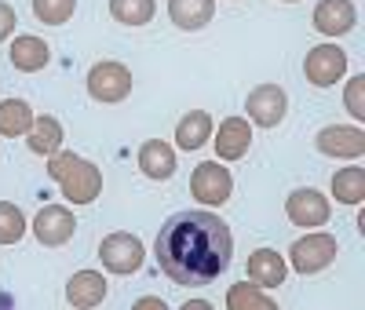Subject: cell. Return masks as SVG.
<instances>
[{
  "label": "cell",
  "mask_w": 365,
  "mask_h": 310,
  "mask_svg": "<svg viewBox=\"0 0 365 310\" xmlns=\"http://www.w3.org/2000/svg\"><path fill=\"white\" fill-rule=\"evenodd\" d=\"M230 227L212 212H175L158 234V263L175 285H208L230 267Z\"/></svg>",
  "instance_id": "cell-1"
},
{
  "label": "cell",
  "mask_w": 365,
  "mask_h": 310,
  "mask_svg": "<svg viewBox=\"0 0 365 310\" xmlns=\"http://www.w3.org/2000/svg\"><path fill=\"white\" fill-rule=\"evenodd\" d=\"M48 175L58 182V190H63V197L70 205H91L99 194H103V172L77 157V153H51V161H48Z\"/></svg>",
  "instance_id": "cell-2"
},
{
  "label": "cell",
  "mask_w": 365,
  "mask_h": 310,
  "mask_svg": "<svg viewBox=\"0 0 365 310\" xmlns=\"http://www.w3.org/2000/svg\"><path fill=\"white\" fill-rule=\"evenodd\" d=\"M128 91H132V70L125 62L103 58L88 70V95L96 103H120L128 99Z\"/></svg>",
  "instance_id": "cell-3"
},
{
  "label": "cell",
  "mask_w": 365,
  "mask_h": 310,
  "mask_svg": "<svg viewBox=\"0 0 365 310\" xmlns=\"http://www.w3.org/2000/svg\"><path fill=\"white\" fill-rule=\"evenodd\" d=\"M336 252H340L336 237L318 230V234L299 237V241L289 248V263H292L296 274H318V270H325L332 259H336Z\"/></svg>",
  "instance_id": "cell-4"
},
{
  "label": "cell",
  "mask_w": 365,
  "mask_h": 310,
  "mask_svg": "<svg viewBox=\"0 0 365 310\" xmlns=\"http://www.w3.org/2000/svg\"><path fill=\"white\" fill-rule=\"evenodd\" d=\"M99 259L110 274H135L146 259V248L135 234H125V230H117V234H106L103 244H99Z\"/></svg>",
  "instance_id": "cell-5"
},
{
  "label": "cell",
  "mask_w": 365,
  "mask_h": 310,
  "mask_svg": "<svg viewBox=\"0 0 365 310\" xmlns=\"http://www.w3.org/2000/svg\"><path fill=\"white\" fill-rule=\"evenodd\" d=\"M303 73H307V81L314 88H332L347 73V51L336 44H318L303 58Z\"/></svg>",
  "instance_id": "cell-6"
},
{
  "label": "cell",
  "mask_w": 365,
  "mask_h": 310,
  "mask_svg": "<svg viewBox=\"0 0 365 310\" xmlns=\"http://www.w3.org/2000/svg\"><path fill=\"white\" fill-rule=\"evenodd\" d=\"M190 190L201 205H227L234 194V175L220 161H205L190 175Z\"/></svg>",
  "instance_id": "cell-7"
},
{
  "label": "cell",
  "mask_w": 365,
  "mask_h": 310,
  "mask_svg": "<svg viewBox=\"0 0 365 310\" xmlns=\"http://www.w3.org/2000/svg\"><path fill=\"white\" fill-rule=\"evenodd\" d=\"M245 110L259 128H278V124L285 120V113H289V95L278 84H259V88L249 91Z\"/></svg>",
  "instance_id": "cell-8"
},
{
  "label": "cell",
  "mask_w": 365,
  "mask_h": 310,
  "mask_svg": "<svg viewBox=\"0 0 365 310\" xmlns=\"http://www.w3.org/2000/svg\"><path fill=\"white\" fill-rule=\"evenodd\" d=\"M285 215L303 230L325 227L329 223V197L318 194L314 186H299V190H292L289 201H285Z\"/></svg>",
  "instance_id": "cell-9"
},
{
  "label": "cell",
  "mask_w": 365,
  "mask_h": 310,
  "mask_svg": "<svg viewBox=\"0 0 365 310\" xmlns=\"http://www.w3.org/2000/svg\"><path fill=\"white\" fill-rule=\"evenodd\" d=\"M314 146L325 153V157H344L354 161L365 153V132L354 128V124H329L314 135Z\"/></svg>",
  "instance_id": "cell-10"
},
{
  "label": "cell",
  "mask_w": 365,
  "mask_h": 310,
  "mask_svg": "<svg viewBox=\"0 0 365 310\" xmlns=\"http://www.w3.org/2000/svg\"><path fill=\"white\" fill-rule=\"evenodd\" d=\"M77 230V219H73V212L63 208V205H44L37 212V219H34V234L41 244L48 248H58V244H66Z\"/></svg>",
  "instance_id": "cell-11"
},
{
  "label": "cell",
  "mask_w": 365,
  "mask_h": 310,
  "mask_svg": "<svg viewBox=\"0 0 365 310\" xmlns=\"http://www.w3.org/2000/svg\"><path fill=\"white\" fill-rule=\"evenodd\" d=\"M216 153H220V161H241L249 153L252 146V128H249V120L245 117H227L220 120V132H216Z\"/></svg>",
  "instance_id": "cell-12"
},
{
  "label": "cell",
  "mask_w": 365,
  "mask_h": 310,
  "mask_svg": "<svg viewBox=\"0 0 365 310\" xmlns=\"http://www.w3.org/2000/svg\"><path fill=\"white\" fill-rule=\"evenodd\" d=\"M358 22V11L351 0H322V4L314 8V29L325 37H344L351 33Z\"/></svg>",
  "instance_id": "cell-13"
},
{
  "label": "cell",
  "mask_w": 365,
  "mask_h": 310,
  "mask_svg": "<svg viewBox=\"0 0 365 310\" xmlns=\"http://www.w3.org/2000/svg\"><path fill=\"white\" fill-rule=\"evenodd\" d=\"M8 58H11V66H15V70H22V73H37V70L48 66L51 48H48L41 37H34V33H22V37L11 41Z\"/></svg>",
  "instance_id": "cell-14"
},
{
  "label": "cell",
  "mask_w": 365,
  "mask_h": 310,
  "mask_svg": "<svg viewBox=\"0 0 365 310\" xmlns=\"http://www.w3.org/2000/svg\"><path fill=\"white\" fill-rule=\"evenodd\" d=\"M139 168L146 179H154V182H165L175 175V150L161 139H150L139 146Z\"/></svg>",
  "instance_id": "cell-15"
},
{
  "label": "cell",
  "mask_w": 365,
  "mask_h": 310,
  "mask_svg": "<svg viewBox=\"0 0 365 310\" xmlns=\"http://www.w3.org/2000/svg\"><path fill=\"white\" fill-rule=\"evenodd\" d=\"M285 274H289V267L274 248H256V252L249 256V277L259 289H282Z\"/></svg>",
  "instance_id": "cell-16"
},
{
  "label": "cell",
  "mask_w": 365,
  "mask_h": 310,
  "mask_svg": "<svg viewBox=\"0 0 365 310\" xmlns=\"http://www.w3.org/2000/svg\"><path fill=\"white\" fill-rule=\"evenodd\" d=\"M66 299H70L73 306H81V310L99 306V303L106 299V277H103L99 270H81V274H73L70 285H66Z\"/></svg>",
  "instance_id": "cell-17"
},
{
  "label": "cell",
  "mask_w": 365,
  "mask_h": 310,
  "mask_svg": "<svg viewBox=\"0 0 365 310\" xmlns=\"http://www.w3.org/2000/svg\"><path fill=\"white\" fill-rule=\"evenodd\" d=\"M26 143L34 153H41V157H51V153L63 146V124H58V117H51V113L34 117V124H29V132H26Z\"/></svg>",
  "instance_id": "cell-18"
},
{
  "label": "cell",
  "mask_w": 365,
  "mask_h": 310,
  "mask_svg": "<svg viewBox=\"0 0 365 310\" xmlns=\"http://www.w3.org/2000/svg\"><path fill=\"white\" fill-rule=\"evenodd\" d=\"M216 15V0H168V19L179 29H201Z\"/></svg>",
  "instance_id": "cell-19"
},
{
  "label": "cell",
  "mask_w": 365,
  "mask_h": 310,
  "mask_svg": "<svg viewBox=\"0 0 365 310\" xmlns=\"http://www.w3.org/2000/svg\"><path fill=\"white\" fill-rule=\"evenodd\" d=\"M212 139V117L205 110H190L175 124V143L179 150H201L205 143Z\"/></svg>",
  "instance_id": "cell-20"
},
{
  "label": "cell",
  "mask_w": 365,
  "mask_h": 310,
  "mask_svg": "<svg viewBox=\"0 0 365 310\" xmlns=\"http://www.w3.org/2000/svg\"><path fill=\"white\" fill-rule=\"evenodd\" d=\"M29 124H34V110H29L26 99H4L0 103V135L19 139V135L29 132Z\"/></svg>",
  "instance_id": "cell-21"
},
{
  "label": "cell",
  "mask_w": 365,
  "mask_h": 310,
  "mask_svg": "<svg viewBox=\"0 0 365 310\" xmlns=\"http://www.w3.org/2000/svg\"><path fill=\"white\" fill-rule=\"evenodd\" d=\"M332 194H336L340 205H361L365 197V168L351 165V168H340L332 175Z\"/></svg>",
  "instance_id": "cell-22"
},
{
  "label": "cell",
  "mask_w": 365,
  "mask_h": 310,
  "mask_svg": "<svg viewBox=\"0 0 365 310\" xmlns=\"http://www.w3.org/2000/svg\"><path fill=\"white\" fill-rule=\"evenodd\" d=\"M154 11H158L154 0H110V15L125 26H146Z\"/></svg>",
  "instance_id": "cell-23"
},
{
  "label": "cell",
  "mask_w": 365,
  "mask_h": 310,
  "mask_svg": "<svg viewBox=\"0 0 365 310\" xmlns=\"http://www.w3.org/2000/svg\"><path fill=\"white\" fill-rule=\"evenodd\" d=\"M227 306H230V310H249V306H252V310H270L274 299L263 296L259 285L241 281V285H230V292H227Z\"/></svg>",
  "instance_id": "cell-24"
},
{
  "label": "cell",
  "mask_w": 365,
  "mask_h": 310,
  "mask_svg": "<svg viewBox=\"0 0 365 310\" xmlns=\"http://www.w3.org/2000/svg\"><path fill=\"white\" fill-rule=\"evenodd\" d=\"M22 234H26L22 208L11 201H0V244H15V241H22Z\"/></svg>",
  "instance_id": "cell-25"
},
{
  "label": "cell",
  "mask_w": 365,
  "mask_h": 310,
  "mask_svg": "<svg viewBox=\"0 0 365 310\" xmlns=\"http://www.w3.org/2000/svg\"><path fill=\"white\" fill-rule=\"evenodd\" d=\"M73 8L77 0H34V15L48 26H63L73 19Z\"/></svg>",
  "instance_id": "cell-26"
},
{
  "label": "cell",
  "mask_w": 365,
  "mask_h": 310,
  "mask_svg": "<svg viewBox=\"0 0 365 310\" xmlns=\"http://www.w3.org/2000/svg\"><path fill=\"white\" fill-rule=\"evenodd\" d=\"M344 103H347V113H351L354 120H365V77H351V81H347Z\"/></svg>",
  "instance_id": "cell-27"
},
{
  "label": "cell",
  "mask_w": 365,
  "mask_h": 310,
  "mask_svg": "<svg viewBox=\"0 0 365 310\" xmlns=\"http://www.w3.org/2000/svg\"><path fill=\"white\" fill-rule=\"evenodd\" d=\"M15 22H19L15 8H11V4H4V0H0V41H8V37L15 33Z\"/></svg>",
  "instance_id": "cell-28"
},
{
  "label": "cell",
  "mask_w": 365,
  "mask_h": 310,
  "mask_svg": "<svg viewBox=\"0 0 365 310\" xmlns=\"http://www.w3.org/2000/svg\"><path fill=\"white\" fill-rule=\"evenodd\" d=\"M139 306H161V310H165V299H158V296H143Z\"/></svg>",
  "instance_id": "cell-29"
},
{
  "label": "cell",
  "mask_w": 365,
  "mask_h": 310,
  "mask_svg": "<svg viewBox=\"0 0 365 310\" xmlns=\"http://www.w3.org/2000/svg\"><path fill=\"white\" fill-rule=\"evenodd\" d=\"M212 303H205V299H194V303H187V306H182V310H208Z\"/></svg>",
  "instance_id": "cell-30"
},
{
  "label": "cell",
  "mask_w": 365,
  "mask_h": 310,
  "mask_svg": "<svg viewBox=\"0 0 365 310\" xmlns=\"http://www.w3.org/2000/svg\"><path fill=\"white\" fill-rule=\"evenodd\" d=\"M289 4H292V0H289Z\"/></svg>",
  "instance_id": "cell-31"
}]
</instances>
